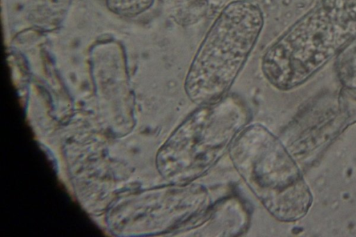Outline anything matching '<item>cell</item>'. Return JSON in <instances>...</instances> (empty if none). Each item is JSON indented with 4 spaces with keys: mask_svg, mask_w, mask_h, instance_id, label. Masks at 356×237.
<instances>
[{
    "mask_svg": "<svg viewBox=\"0 0 356 237\" xmlns=\"http://www.w3.org/2000/svg\"><path fill=\"white\" fill-rule=\"evenodd\" d=\"M356 38V0H321L264 54L261 71L280 90L304 83Z\"/></svg>",
    "mask_w": 356,
    "mask_h": 237,
    "instance_id": "cell-1",
    "label": "cell"
},
{
    "mask_svg": "<svg viewBox=\"0 0 356 237\" xmlns=\"http://www.w3.org/2000/svg\"><path fill=\"white\" fill-rule=\"evenodd\" d=\"M250 120V108L235 95L200 105L159 149L156 164L159 174L170 183H193L229 150Z\"/></svg>",
    "mask_w": 356,
    "mask_h": 237,
    "instance_id": "cell-2",
    "label": "cell"
},
{
    "mask_svg": "<svg viewBox=\"0 0 356 237\" xmlns=\"http://www.w3.org/2000/svg\"><path fill=\"white\" fill-rule=\"evenodd\" d=\"M264 24L251 0L228 3L200 44L187 71L184 90L200 106L216 101L230 89L258 41Z\"/></svg>",
    "mask_w": 356,
    "mask_h": 237,
    "instance_id": "cell-3",
    "label": "cell"
},
{
    "mask_svg": "<svg viewBox=\"0 0 356 237\" xmlns=\"http://www.w3.org/2000/svg\"><path fill=\"white\" fill-rule=\"evenodd\" d=\"M229 153L236 170L272 216L291 222L303 215L309 204L306 186L294 161L267 127L248 124Z\"/></svg>",
    "mask_w": 356,
    "mask_h": 237,
    "instance_id": "cell-4",
    "label": "cell"
},
{
    "mask_svg": "<svg viewBox=\"0 0 356 237\" xmlns=\"http://www.w3.org/2000/svg\"><path fill=\"white\" fill-rule=\"evenodd\" d=\"M337 63L338 73L343 81L356 89V41L353 40L339 54Z\"/></svg>",
    "mask_w": 356,
    "mask_h": 237,
    "instance_id": "cell-5",
    "label": "cell"
},
{
    "mask_svg": "<svg viewBox=\"0 0 356 237\" xmlns=\"http://www.w3.org/2000/svg\"><path fill=\"white\" fill-rule=\"evenodd\" d=\"M70 0H33V13L47 21L58 19L65 12Z\"/></svg>",
    "mask_w": 356,
    "mask_h": 237,
    "instance_id": "cell-6",
    "label": "cell"
},
{
    "mask_svg": "<svg viewBox=\"0 0 356 237\" xmlns=\"http://www.w3.org/2000/svg\"><path fill=\"white\" fill-rule=\"evenodd\" d=\"M108 8L115 13L133 17L138 15L153 4L154 0H106Z\"/></svg>",
    "mask_w": 356,
    "mask_h": 237,
    "instance_id": "cell-7",
    "label": "cell"
}]
</instances>
